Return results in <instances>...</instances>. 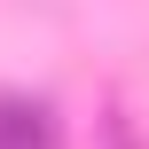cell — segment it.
<instances>
[{"instance_id":"7a4b0ae2","label":"cell","mask_w":149,"mask_h":149,"mask_svg":"<svg viewBox=\"0 0 149 149\" xmlns=\"http://www.w3.org/2000/svg\"><path fill=\"white\" fill-rule=\"evenodd\" d=\"M110 149H141V134H134V118H126V110H110Z\"/></svg>"},{"instance_id":"6da1fadb","label":"cell","mask_w":149,"mask_h":149,"mask_svg":"<svg viewBox=\"0 0 149 149\" xmlns=\"http://www.w3.org/2000/svg\"><path fill=\"white\" fill-rule=\"evenodd\" d=\"M0 149H55V110L8 94V102H0Z\"/></svg>"}]
</instances>
